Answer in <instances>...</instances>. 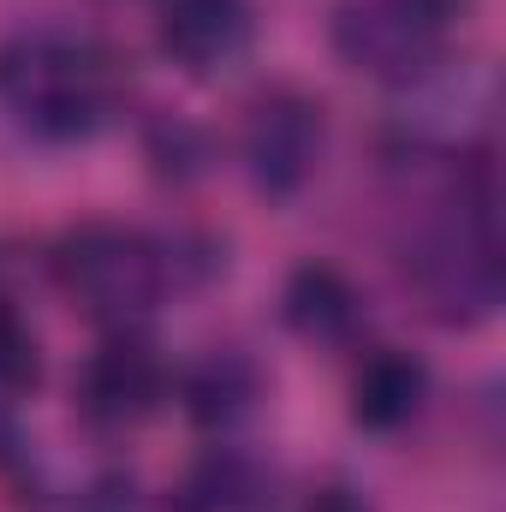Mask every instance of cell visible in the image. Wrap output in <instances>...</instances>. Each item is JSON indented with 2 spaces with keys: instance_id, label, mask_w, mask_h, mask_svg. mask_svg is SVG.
Segmentation results:
<instances>
[{
  "instance_id": "cell-1",
  "label": "cell",
  "mask_w": 506,
  "mask_h": 512,
  "mask_svg": "<svg viewBox=\"0 0 506 512\" xmlns=\"http://www.w3.org/2000/svg\"><path fill=\"white\" fill-rule=\"evenodd\" d=\"M126 66L108 42L60 24L0 42V114L36 143H90L120 120Z\"/></svg>"
},
{
  "instance_id": "cell-2",
  "label": "cell",
  "mask_w": 506,
  "mask_h": 512,
  "mask_svg": "<svg viewBox=\"0 0 506 512\" xmlns=\"http://www.w3.org/2000/svg\"><path fill=\"white\" fill-rule=\"evenodd\" d=\"M405 280L429 304L435 322H483L501 304V233H495V185L477 167H453L435 203L417 215L405 239Z\"/></svg>"
},
{
  "instance_id": "cell-3",
  "label": "cell",
  "mask_w": 506,
  "mask_h": 512,
  "mask_svg": "<svg viewBox=\"0 0 506 512\" xmlns=\"http://www.w3.org/2000/svg\"><path fill=\"white\" fill-rule=\"evenodd\" d=\"M179 268H185L179 245H167V239H155L143 227H126V221H78L54 245L60 292L90 322H102L108 334L149 328V316L179 286Z\"/></svg>"
},
{
  "instance_id": "cell-4",
  "label": "cell",
  "mask_w": 506,
  "mask_h": 512,
  "mask_svg": "<svg viewBox=\"0 0 506 512\" xmlns=\"http://www.w3.org/2000/svg\"><path fill=\"white\" fill-rule=\"evenodd\" d=\"M477 0H340L334 6V54L358 78L393 90L429 84L465 48Z\"/></svg>"
},
{
  "instance_id": "cell-5",
  "label": "cell",
  "mask_w": 506,
  "mask_h": 512,
  "mask_svg": "<svg viewBox=\"0 0 506 512\" xmlns=\"http://www.w3.org/2000/svg\"><path fill=\"white\" fill-rule=\"evenodd\" d=\"M322 149H328V114L316 96L274 84L245 108L239 155H245L251 185L262 197H298L310 185V173L322 167Z\"/></svg>"
},
{
  "instance_id": "cell-6",
  "label": "cell",
  "mask_w": 506,
  "mask_h": 512,
  "mask_svg": "<svg viewBox=\"0 0 506 512\" xmlns=\"http://www.w3.org/2000/svg\"><path fill=\"white\" fill-rule=\"evenodd\" d=\"M167 399H173V370L143 328L102 334V346L78 370V417L102 435H126L149 423Z\"/></svg>"
},
{
  "instance_id": "cell-7",
  "label": "cell",
  "mask_w": 506,
  "mask_h": 512,
  "mask_svg": "<svg viewBox=\"0 0 506 512\" xmlns=\"http://www.w3.org/2000/svg\"><path fill=\"white\" fill-rule=\"evenodd\" d=\"M251 36V0H161L155 6V42L191 78H215V72L239 66L251 54Z\"/></svg>"
},
{
  "instance_id": "cell-8",
  "label": "cell",
  "mask_w": 506,
  "mask_h": 512,
  "mask_svg": "<svg viewBox=\"0 0 506 512\" xmlns=\"http://www.w3.org/2000/svg\"><path fill=\"white\" fill-rule=\"evenodd\" d=\"M429 405V364L405 346H370L352 370V423L370 435H393L417 423Z\"/></svg>"
},
{
  "instance_id": "cell-9",
  "label": "cell",
  "mask_w": 506,
  "mask_h": 512,
  "mask_svg": "<svg viewBox=\"0 0 506 512\" xmlns=\"http://www.w3.org/2000/svg\"><path fill=\"white\" fill-rule=\"evenodd\" d=\"M280 316L298 340L310 346H352L364 334V298L358 286L328 268V262H298L286 274V292H280Z\"/></svg>"
},
{
  "instance_id": "cell-10",
  "label": "cell",
  "mask_w": 506,
  "mask_h": 512,
  "mask_svg": "<svg viewBox=\"0 0 506 512\" xmlns=\"http://www.w3.org/2000/svg\"><path fill=\"white\" fill-rule=\"evenodd\" d=\"M173 393H179V405H185V417H191L197 429L227 435V429H239L256 411V399H262V370H256V358H245L239 346H215V352H203L185 376H173Z\"/></svg>"
},
{
  "instance_id": "cell-11",
  "label": "cell",
  "mask_w": 506,
  "mask_h": 512,
  "mask_svg": "<svg viewBox=\"0 0 506 512\" xmlns=\"http://www.w3.org/2000/svg\"><path fill=\"white\" fill-rule=\"evenodd\" d=\"M274 471L245 447H209L173 489V512H274Z\"/></svg>"
},
{
  "instance_id": "cell-12",
  "label": "cell",
  "mask_w": 506,
  "mask_h": 512,
  "mask_svg": "<svg viewBox=\"0 0 506 512\" xmlns=\"http://www.w3.org/2000/svg\"><path fill=\"white\" fill-rule=\"evenodd\" d=\"M298 512H370V507H364V495H352V489H340V483H334V489L304 495V501H298Z\"/></svg>"
},
{
  "instance_id": "cell-13",
  "label": "cell",
  "mask_w": 506,
  "mask_h": 512,
  "mask_svg": "<svg viewBox=\"0 0 506 512\" xmlns=\"http://www.w3.org/2000/svg\"><path fill=\"white\" fill-rule=\"evenodd\" d=\"M72 512H131V489H96V495H84Z\"/></svg>"
}]
</instances>
